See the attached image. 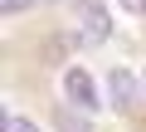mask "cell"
<instances>
[{
	"instance_id": "1",
	"label": "cell",
	"mask_w": 146,
	"mask_h": 132,
	"mask_svg": "<svg viewBox=\"0 0 146 132\" xmlns=\"http://www.w3.org/2000/svg\"><path fill=\"white\" fill-rule=\"evenodd\" d=\"M73 25H78V39L83 44H102L112 34V20H107L102 0H73Z\"/></svg>"
},
{
	"instance_id": "2",
	"label": "cell",
	"mask_w": 146,
	"mask_h": 132,
	"mask_svg": "<svg viewBox=\"0 0 146 132\" xmlns=\"http://www.w3.org/2000/svg\"><path fill=\"white\" fill-rule=\"evenodd\" d=\"M63 98H68V108H78V113H98V108H102L98 83H93L88 69H68V74H63Z\"/></svg>"
},
{
	"instance_id": "3",
	"label": "cell",
	"mask_w": 146,
	"mask_h": 132,
	"mask_svg": "<svg viewBox=\"0 0 146 132\" xmlns=\"http://www.w3.org/2000/svg\"><path fill=\"white\" fill-rule=\"evenodd\" d=\"M107 88H112V108L127 113V117H131V113L141 108V98H146V83L131 78L127 69H112V74H107Z\"/></svg>"
},
{
	"instance_id": "4",
	"label": "cell",
	"mask_w": 146,
	"mask_h": 132,
	"mask_svg": "<svg viewBox=\"0 0 146 132\" xmlns=\"http://www.w3.org/2000/svg\"><path fill=\"white\" fill-rule=\"evenodd\" d=\"M54 132H93V117H83V113H68V108H58V113H54Z\"/></svg>"
},
{
	"instance_id": "5",
	"label": "cell",
	"mask_w": 146,
	"mask_h": 132,
	"mask_svg": "<svg viewBox=\"0 0 146 132\" xmlns=\"http://www.w3.org/2000/svg\"><path fill=\"white\" fill-rule=\"evenodd\" d=\"M0 132H39L29 117H15V113H5V117H0Z\"/></svg>"
},
{
	"instance_id": "6",
	"label": "cell",
	"mask_w": 146,
	"mask_h": 132,
	"mask_svg": "<svg viewBox=\"0 0 146 132\" xmlns=\"http://www.w3.org/2000/svg\"><path fill=\"white\" fill-rule=\"evenodd\" d=\"M29 5H39V0H0V10H5V15H20V10H29Z\"/></svg>"
},
{
	"instance_id": "7",
	"label": "cell",
	"mask_w": 146,
	"mask_h": 132,
	"mask_svg": "<svg viewBox=\"0 0 146 132\" xmlns=\"http://www.w3.org/2000/svg\"><path fill=\"white\" fill-rule=\"evenodd\" d=\"M122 5H127V10H141V15H146V0H122Z\"/></svg>"
}]
</instances>
